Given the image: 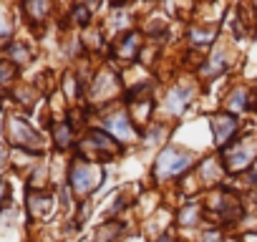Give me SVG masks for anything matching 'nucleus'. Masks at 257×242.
<instances>
[{"instance_id":"2eb2a0df","label":"nucleus","mask_w":257,"mask_h":242,"mask_svg":"<svg viewBox=\"0 0 257 242\" xmlns=\"http://www.w3.org/2000/svg\"><path fill=\"white\" fill-rule=\"evenodd\" d=\"M11 56H13L16 61H28V51H26L21 43H13V46H11Z\"/></svg>"},{"instance_id":"20e7f679","label":"nucleus","mask_w":257,"mask_h":242,"mask_svg":"<svg viewBox=\"0 0 257 242\" xmlns=\"http://www.w3.org/2000/svg\"><path fill=\"white\" fill-rule=\"evenodd\" d=\"M106 129L116 137V139H128L132 137V124H128L126 113H113L106 118Z\"/></svg>"},{"instance_id":"6ab92c4d","label":"nucleus","mask_w":257,"mask_h":242,"mask_svg":"<svg viewBox=\"0 0 257 242\" xmlns=\"http://www.w3.org/2000/svg\"><path fill=\"white\" fill-rule=\"evenodd\" d=\"M157 242H167V237H162V239H157Z\"/></svg>"},{"instance_id":"dca6fc26","label":"nucleus","mask_w":257,"mask_h":242,"mask_svg":"<svg viewBox=\"0 0 257 242\" xmlns=\"http://www.w3.org/2000/svg\"><path fill=\"white\" fill-rule=\"evenodd\" d=\"M11 76H13V68L8 63H0V83H6Z\"/></svg>"},{"instance_id":"9b49d317","label":"nucleus","mask_w":257,"mask_h":242,"mask_svg":"<svg viewBox=\"0 0 257 242\" xmlns=\"http://www.w3.org/2000/svg\"><path fill=\"white\" fill-rule=\"evenodd\" d=\"M56 144L58 147H68L71 144V129L66 124H58L56 127Z\"/></svg>"},{"instance_id":"f8f14e48","label":"nucleus","mask_w":257,"mask_h":242,"mask_svg":"<svg viewBox=\"0 0 257 242\" xmlns=\"http://www.w3.org/2000/svg\"><path fill=\"white\" fill-rule=\"evenodd\" d=\"M244 98H247V91H244V88H239V91H234V93H232L229 106H232L234 111H237V108L242 111V108H247V101H244Z\"/></svg>"},{"instance_id":"9d476101","label":"nucleus","mask_w":257,"mask_h":242,"mask_svg":"<svg viewBox=\"0 0 257 242\" xmlns=\"http://www.w3.org/2000/svg\"><path fill=\"white\" fill-rule=\"evenodd\" d=\"M199 219V207L197 204H187L182 212H179V222L182 224H194Z\"/></svg>"},{"instance_id":"f257e3e1","label":"nucleus","mask_w":257,"mask_h":242,"mask_svg":"<svg viewBox=\"0 0 257 242\" xmlns=\"http://www.w3.org/2000/svg\"><path fill=\"white\" fill-rule=\"evenodd\" d=\"M192 159L189 154L184 152H177V149H164L157 159V167H154V177L157 179H167V177H177L182 174L184 169H189Z\"/></svg>"},{"instance_id":"423d86ee","label":"nucleus","mask_w":257,"mask_h":242,"mask_svg":"<svg viewBox=\"0 0 257 242\" xmlns=\"http://www.w3.org/2000/svg\"><path fill=\"white\" fill-rule=\"evenodd\" d=\"M252 157H254V149H252V147H244L242 152H237V154L229 159V164H227V167H229L232 172H242V169H247V167H249Z\"/></svg>"},{"instance_id":"39448f33","label":"nucleus","mask_w":257,"mask_h":242,"mask_svg":"<svg viewBox=\"0 0 257 242\" xmlns=\"http://www.w3.org/2000/svg\"><path fill=\"white\" fill-rule=\"evenodd\" d=\"M212 127H214V139H217V144L222 147V144H227V139L234 134L237 121H234L232 116H217Z\"/></svg>"},{"instance_id":"4468645a","label":"nucleus","mask_w":257,"mask_h":242,"mask_svg":"<svg viewBox=\"0 0 257 242\" xmlns=\"http://www.w3.org/2000/svg\"><path fill=\"white\" fill-rule=\"evenodd\" d=\"M73 18H76V21H78L81 26H86V23L91 21V11H88L86 6H78V8L73 11Z\"/></svg>"},{"instance_id":"f3484780","label":"nucleus","mask_w":257,"mask_h":242,"mask_svg":"<svg viewBox=\"0 0 257 242\" xmlns=\"http://www.w3.org/2000/svg\"><path fill=\"white\" fill-rule=\"evenodd\" d=\"M204 242H219V232H209V234L204 237Z\"/></svg>"},{"instance_id":"7ed1b4c3","label":"nucleus","mask_w":257,"mask_h":242,"mask_svg":"<svg viewBox=\"0 0 257 242\" xmlns=\"http://www.w3.org/2000/svg\"><path fill=\"white\" fill-rule=\"evenodd\" d=\"M11 139H13V144L31 147L33 152H38V147H41V137L26 124L23 118H11Z\"/></svg>"},{"instance_id":"6e6552de","label":"nucleus","mask_w":257,"mask_h":242,"mask_svg":"<svg viewBox=\"0 0 257 242\" xmlns=\"http://www.w3.org/2000/svg\"><path fill=\"white\" fill-rule=\"evenodd\" d=\"M137 48H139V36H137V33H128V36L121 41L118 53H121V56H126V58H132V56L137 53Z\"/></svg>"},{"instance_id":"f03ea898","label":"nucleus","mask_w":257,"mask_h":242,"mask_svg":"<svg viewBox=\"0 0 257 242\" xmlns=\"http://www.w3.org/2000/svg\"><path fill=\"white\" fill-rule=\"evenodd\" d=\"M98 179H101V174H98V169L91 167V164L78 162V164L71 167V184H73V189H76L78 194L91 192V189L98 184Z\"/></svg>"},{"instance_id":"ddd939ff","label":"nucleus","mask_w":257,"mask_h":242,"mask_svg":"<svg viewBox=\"0 0 257 242\" xmlns=\"http://www.w3.org/2000/svg\"><path fill=\"white\" fill-rule=\"evenodd\" d=\"M217 174H219L217 164H214L212 159H207V162H204V167H202V179H204V182H212Z\"/></svg>"},{"instance_id":"0eeeda50","label":"nucleus","mask_w":257,"mask_h":242,"mask_svg":"<svg viewBox=\"0 0 257 242\" xmlns=\"http://www.w3.org/2000/svg\"><path fill=\"white\" fill-rule=\"evenodd\" d=\"M192 96V88H174L172 93H169V108L174 111V113H179V111H184V106H187V98Z\"/></svg>"},{"instance_id":"a211bd4d","label":"nucleus","mask_w":257,"mask_h":242,"mask_svg":"<svg viewBox=\"0 0 257 242\" xmlns=\"http://www.w3.org/2000/svg\"><path fill=\"white\" fill-rule=\"evenodd\" d=\"M252 182H254V184H257V172H254V174H252Z\"/></svg>"},{"instance_id":"1a4fd4ad","label":"nucleus","mask_w":257,"mask_h":242,"mask_svg":"<svg viewBox=\"0 0 257 242\" xmlns=\"http://www.w3.org/2000/svg\"><path fill=\"white\" fill-rule=\"evenodd\" d=\"M26 8H28V13H31L33 18H43V16L48 13V0H28Z\"/></svg>"}]
</instances>
